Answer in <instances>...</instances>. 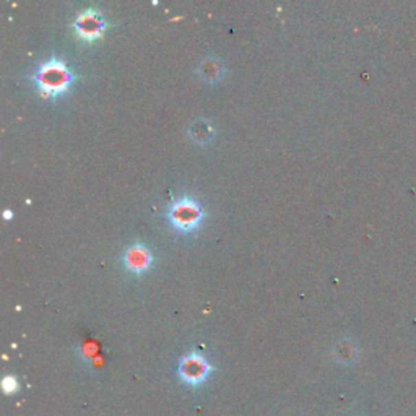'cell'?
<instances>
[{
    "mask_svg": "<svg viewBox=\"0 0 416 416\" xmlns=\"http://www.w3.org/2000/svg\"><path fill=\"white\" fill-rule=\"evenodd\" d=\"M75 80L77 77L72 67L59 56L43 60L31 75V83L39 95L47 100H59L67 95Z\"/></svg>",
    "mask_w": 416,
    "mask_h": 416,
    "instance_id": "6da1fadb",
    "label": "cell"
},
{
    "mask_svg": "<svg viewBox=\"0 0 416 416\" xmlns=\"http://www.w3.org/2000/svg\"><path fill=\"white\" fill-rule=\"evenodd\" d=\"M72 28L82 41L91 43L103 36L104 31L108 30V21L98 8L86 7L75 15Z\"/></svg>",
    "mask_w": 416,
    "mask_h": 416,
    "instance_id": "3957f363",
    "label": "cell"
},
{
    "mask_svg": "<svg viewBox=\"0 0 416 416\" xmlns=\"http://www.w3.org/2000/svg\"><path fill=\"white\" fill-rule=\"evenodd\" d=\"M187 132H189L190 139H192L198 145L210 143L216 134L213 124H211L210 119H207V117L194 119V121L190 122Z\"/></svg>",
    "mask_w": 416,
    "mask_h": 416,
    "instance_id": "8992f818",
    "label": "cell"
},
{
    "mask_svg": "<svg viewBox=\"0 0 416 416\" xmlns=\"http://www.w3.org/2000/svg\"><path fill=\"white\" fill-rule=\"evenodd\" d=\"M3 215H5V218H7V220H8V218H12V211H10V210H5V213H3Z\"/></svg>",
    "mask_w": 416,
    "mask_h": 416,
    "instance_id": "9c48e42d",
    "label": "cell"
},
{
    "mask_svg": "<svg viewBox=\"0 0 416 416\" xmlns=\"http://www.w3.org/2000/svg\"><path fill=\"white\" fill-rule=\"evenodd\" d=\"M165 216L176 231L189 234L198 229L205 213H203L197 198L190 196H181L170 203V207L165 211Z\"/></svg>",
    "mask_w": 416,
    "mask_h": 416,
    "instance_id": "7a4b0ae2",
    "label": "cell"
},
{
    "mask_svg": "<svg viewBox=\"0 0 416 416\" xmlns=\"http://www.w3.org/2000/svg\"><path fill=\"white\" fill-rule=\"evenodd\" d=\"M2 389L5 393L16 392V389H19V380H16L15 375H7V378H3Z\"/></svg>",
    "mask_w": 416,
    "mask_h": 416,
    "instance_id": "ba28073f",
    "label": "cell"
},
{
    "mask_svg": "<svg viewBox=\"0 0 416 416\" xmlns=\"http://www.w3.org/2000/svg\"><path fill=\"white\" fill-rule=\"evenodd\" d=\"M121 262L124 268L132 275H143L145 272H148L153 267L154 255L153 251L145 242L135 241L124 249Z\"/></svg>",
    "mask_w": 416,
    "mask_h": 416,
    "instance_id": "5b68a950",
    "label": "cell"
},
{
    "mask_svg": "<svg viewBox=\"0 0 416 416\" xmlns=\"http://www.w3.org/2000/svg\"><path fill=\"white\" fill-rule=\"evenodd\" d=\"M197 72L205 83H216L224 77V65L218 57L208 56L198 64Z\"/></svg>",
    "mask_w": 416,
    "mask_h": 416,
    "instance_id": "52a82bcc",
    "label": "cell"
},
{
    "mask_svg": "<svg viewBox=\"0 0 416 416\" xmlns=\"http://www.w3.org/2000/svg\"><path fill=\"white\" fill-rule=\"evenodd\" d=\"M213 371V366L202 353L190 351L179 360L178 375L187 386H200Z\"/></svg>",
    "mask_w": 416,
    "mask_h": 416,
    "instance_id": "277c9868",
    "label": "cell"
}]
</instances>
